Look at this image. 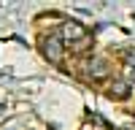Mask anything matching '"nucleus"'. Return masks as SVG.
I'll return each instance as SVG.
<instances>
[{
    "mask_svg": "<svg viewBox=\"0 0 135 130\" xmlns=\"http://www.w3.org/2000/svg\"><path fill=\"white\" fill-rule=\"evenodd\" d=\"M60 38L65 41V46H70L73 52H81L89 46V30L76 19H68L65 25L60 27Z\"/></svg>",
    "mask_w": 135,
    "mask_h": 130,
    "instance_id": "nucleus-1",
    "label": "nucleus"
},
{
    "mask_svg": "<svg viewBox=\"0 0 135 130\" xmlns=\"http://www.w3.org/2000/svg\"><path fill=\"white\" fill-rule=\"evenodd\" d=\"M86 73L92 76V79H105V76H108V62L100 60V57H92L86 62Z\"/></svg>",
    "mask_w": 135,
    "mask_h": 130,
    "instance_id": "nucleus-3",
    "label": "nucleus"
},
{
    "mask_svg": "<svg viewBox=\"0 0 135 130\" xmlns=\"http://www.w3.org/2000/svg\"><path fill=\"white\" fill-rule=\"evenodd\" d=\"M41 52L51 65L62 68V57H65V41L60 38V32H49L46 38L41 41Z\"/></svg>",
    "mask_w": 135,
    "mask_h": 130,
    "instance_id": "nucleus-2",
    "label": "nucleus"
},
{
    "mask_svg": "<svg viewBox=\"0 0 135 130\" xmlns=\"http://www.w3.org/2000/svg\"><path fill=\"white\" fill-rule=\"evenodd\" d=\"M127 95H130V81H124V79H119V81H114V87H108V98L122 100V98H127Z\"/></svg>",
    "mask_w": 135,
    "mask_h": 130,
    "instance_id": "nucleus-4",
    "label": "nucleus"
}]
</instances>
